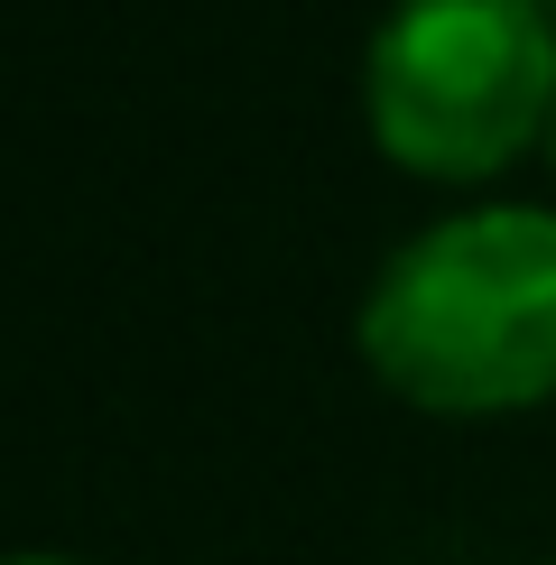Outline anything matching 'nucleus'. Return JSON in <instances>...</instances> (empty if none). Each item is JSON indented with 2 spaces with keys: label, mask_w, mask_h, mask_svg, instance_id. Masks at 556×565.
<instances>
[{
  "label": "nucleus",
  "mask_w": 556,
  "mask_h": 565,
  "mask_svg": "<svg viewBox=\"0 0 556 565\" xmlns=\"http://www.w3.org/2000/svg\"><path fill=\"white\" fill-rule=\"evenodd\" d=\"M362 362L446 417L556 398V214L482 204L427 223L371 278Z\"/></svg>",
  "instance_id": "nucleus-1"
},
{
  "label": "nucleus",
  "mask_w": 556,
  "mask_h": 565,
  "mask_svg": "<svg viewBox=\"0 0 556 565\" xmlns=\"http://www.w3.org/2000/svg\"><path fill=\"white\" fill-rule=\"evenodd\" d=\"M362 93L399 168L492 177L556 121V19L547 0H399Z\"/></svg>",
  "instance_id": "nucleus-2"
},
{
  "label": "nucleus",
  "mask_w": 556,
  "mask_h": 565,
  "mask_svg": "<svg viewBox=\"0 0 556 565\" xmlns=\"http://www.w3.org/2000/svg\"><path fill=\"white\" fill-rule=\"evenodd\" d=\"M10 565H56V556H10Z\"/></svg>",
  "instance_id": "nucleus-3"
},
{
  "label": "nucleus",
  "mask_w": 556,
  "mask_h": 565,
  "mask_svg": "<svg viewBox=\"0 0 556 565\" xmlns=\"http://www.w3.org/2000/svg\"><path fill=\"white\" fill-rule=\"evenodd\" d=\"M547 158H556V121H547Z\"/></svg>",
  "instance_id": "nucleus-4"
}]
</instances>
